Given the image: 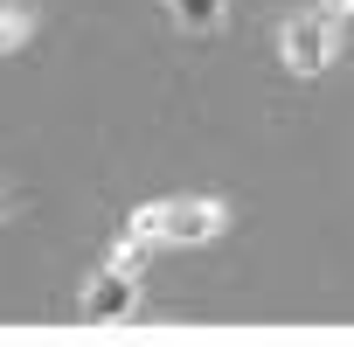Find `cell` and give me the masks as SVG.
Returning a JSON list of instances; mask_svg holds the SVG:
<instances>
[{"instance_id":"4","label":"cell","mask_w":354,"mask_h":347,"mask_svg":"<svg viewBox=\"0 0 354 347\" xmlns=\"http://www.w3.org/2000/svg\"><path fill=\"white\" fill-rule=\"evenodd\" d=\"M91 312H132V278H125V271L91 278Z\"/></svg>"},{"instance_id":"5","label":"cell","mask_w":354,"mask_h":347,"mask_svg":"<svg viewBox=\"0 0 354 347\" xmlns=\"http://www.w3.org/2000/svg\"><path fill=\"white\" fill-rule=\"evenodd\" d=\"M21 35H28V15H21V8H0V49L21 42Z\"/></svg>"},{"instance_id":"2","label":"cell","mask_w":354,"mask_h":347,"mask_svg":"<svg viewBox=\"0 0 354 347\" xmlns=\"http://www.w3.org/2000/svg\"><path fill=\"white\" fill-rule=\"evenodd\" d=\"M326 56H333V35H326V21H319V15H299V21L285 28V63H292L299 77H313Z\"/></svg>"},{"instance_id":"3","label":"cell","mask_w":354,"mask_h":347,"mask_svg":"<svg viewBox=\"0 0 354 347\" xmlns=\"http://www.w3.org/2000/svg\"><path fill=\"white\" fill-rule=\"evenodd\" d=\"M167 15L181 21L188 35H216L223 28V0H167Z\"/></svg>"},{"instance_id":"1","label":"cell","mask_w":354,"mask_h":347,"mask_svg":"<svg viewBox=\"0 0 354 347\" xmlns=\"http://www.w3.org/2000/svg\"><path fill=\"white\" fill-rule=\"evenodd\" d=\"M139 229L146 236H167V243H209L223 229V209L216 202H160V209L139 216Z\"/></svg>"}]
</instances>
